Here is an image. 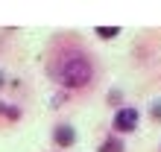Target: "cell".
I'll return each mask as SVG.
<instances>
[{
	"label": "cell",
	"mask_w": 161,
	"mask_h": 152,
	"mask_svg": "<svg viewBox=\"0 0 161 152\" xmlns=\"http://www.w3.org/2000/svg\"><path fill=\"white\" fill-rule=\"evenodd\" d=\"M53 140H56L59 146H70L73 140H76V132H73V126H56Z\"/></svg>",
	"instance_id": "obj_3"
},
{
	"label": "cell",
	"mask_w": 161,
	"mask_h": 152,
	"mask_svg": "<svg viewBox=\"0 0 161 152\" xmlns=\"http://www.w3.org/2000/svg\"><path fill=\"white\" fill-rule=\"evenodd\" d=\"M153 114H155V117H161V102H155V106H153Z\"/></svg>",
	"instance_id": "obj_7"
},
{
	"label": "cell",
	"mask_w": 161,
	"mask_h": 152,
	"mask_svg": "<svg viewBox=\"0 0 161 152\" xmlns=\"http://www.w3.org/2000/svg\"><path fill=\"white\" fill-rule=\"evenodd\" d=\"M0 114H9V117H15V120H18V108H12V106H3V102H0Z\"/></svg>",
	"instance_id": "obj_6"
},
{
	"label": "cell",
	"mask_w": 161,
	"mask_h": 152,
	"mask_svg": "<svg viewBox=\"0 0 161 152\" xmlns=\"http://www.w3.org/2000/svg\"><path fill=\"white\" fill-rule=\"evenodd\" d=\"M56 79L68 88H82L91 79V62L85 56H68L59 68H56Z\"/></svg>",
	"instance_id": "obj_1"
},
{
	"label": "cell",
	"mask_w": 161,
	"mask_h": 152,
	"mask_svg": "<svg viewBox=\"0 0 161 152\" xmlns=\"http://www.w3.org/2000/svg\"><path fill=\"white\" fill-rule=\"evenodd\" d=\"M138 117H141V114L135 108H120L114 114V120H111V126H114V132H132L138 126Z\"/></svg>",
	"instance_id": "obj_2"
},
{
	"label": "cell",
	"mask_w": 161,
	"mask_h": 152,
	"mask_svg": "<svg viewBox=\"0 0 161 152\" xmlns=\"http://www.w3.org/2000/svg\"><path fill=\"white\" fill-rule=\"evenodd\" d=\"M103 38H111V35H117V26H100V30H97Z\"/></svg>",
	"instance_id": "obj_5"
},
{
	"label": "cell",
	"mask_w": 161,
	"mask_h": 152,
	"mask_svg": "<svg viewBox=\"0 0 161 152\" xmlns=\"http://www.w3.org/2000/svg\"><path fill=\"white\" fill-rule=\"evenodd\" d=\"M100 152H123V144H120L117 138H108L106 144H103V149H100Z\"/></svg>",
	"instance_id": "obj_4"
}]
</instances>
